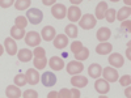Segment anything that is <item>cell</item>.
<instances>
[{
  "label": "cell",
  "mask_w": 131,
  "mask_h": 98,
  "mask_svg": "<svg viewBox=\"0 0 131 98\" xmlns=\"http://www.w3.org/2000/svg\"><path fill=\"white\" fill-rule=\"evenodd\" d=\"M4 47H5L7 54H8L9 56H13V55H16V54H17V45H16V42H15L13 38H10V37L5 38Z\"/></svg>",
  "instance_id": "cell-12"
},
{
  "label": "cell",
  "mask_w": 131,
  "mask_h": 98,
  "mask_svg": "<svg viewBox=\"0 0 131 98\" xmlns=\"http://www.w3.org/2000/svg\"><path fill=\"white\" fill-rule=\"evenodd\" d=\"M115 15L117 13H115V9L114 8H107L104 18H106L107 22H114V21H115Z\"/></svg>",
  "instance_id": "cell-31"
},
{
  "label": "cell",
  "mask_w": 131,
  "mask_h": 98,
  "mask_svg": "<svg viewBox=\"0 0 131 98\" xmlns=\"http://www.w3.org/2000/svg\"><path fill=\"white\" fill-rule=\"evenodd\" d=\"M97 39L100 41V42H106L109 38L112 37V31L109 28H100L97 31V34H96Z\"/></svg>",
  "instance_id": "cell-21"
},
{
  "label": "cell",
  "mask_w": 131,
  "mask_h": 98,
  "mask_svg": "<svg viewBox=\"0 0 131 98\" xmlns=\"http://www.w3.org/2000/svg\"><path fill=\"white\" fill-rule=\"evenodd\" d=\"M83 48H84V46H83V43H81L80 41H75V42L71 43V51H72L73 54L81 51Z\"/></svg>",
  "instance_id": "cell-32"
},
{
  "label": "cell",
  "mask_w": 131,
  "mask_h": 98,
  "mask_svg": "<svg viewBox=\"0 0 131 98\" xmlns=\"http://www.w3.org/2000/svg\"><path fill=\"white\" fill-rule=\"evenodd\" d=\"M67 17L70 21L75 24L76 21H79L80 17H81V9L78 7V5H71L68 9H67Z\"/></svg>",
  "instance_id": "cell-9"
},
{
  "label": "cell",
  "mask_w": 131,
  "mask_h": 98,
  "mask_svg": "<svg viewBox=\"0 0 131 98\" xmlns=\"http://www.w3.org/2000/svg\"><path fill=\"white\" fill-rule=\"evenodd\" d=\"M70 2H71L72 5H78V4H80L83 2V0H70Z\"/></svg>",
  "instance_id": "cell-42"
},
{
  "label": "cell",
  "mask_w": 131,
  "mask_h": 98,
  "mask_svg": "<svg viewBox=\"0 0 131 98\" xmlns=\"http://www.w3.org/2000/svg\"><path fill=\"white\" fill-rule=\"evenodd\" d=\"M125 2V4L127 5V7H130V4H131V0H123Z\"/></svg>",
  "instance_id": "cell-44"
},
{
  "label": "cell",
  "mask_w": 131,
  "mask_h": 98,
  "mask_svg": "<svg viewBox=\"0 0 131 98\" xmlns=\"http://www.w3.org/2000/svg\"><path fill=\"white\" fill-rule=\"evenodd\" d=\"M104 76V79L107 81V82H115L118 79H119V76H118V72H117V68L114 67H106L105 69H102V73Z\"/></svg>",
  "instance_id": "cell-5"
},
{
  "label": "cell",
  "mask_w": 131,
  "mask_h": 98,
  "mask_svg": "<svg viewBox=\"0 0 131 98\" xmlns=\"http://www.w3.org/2000/svg\"><path fill=\"white\" fill-rule=\"evenodd\" d=\"M71 84L75 88H85L88 85V79L84 77V76H80V75H73L71 79Z\"/></svg>",
  "instance_id": "cell-17"
},
{
  "label": "cell",
  "mask_w": 131,
  "mask_h": 98,
  "mask_svg": "<svg viewBox=\"0 0 131 98\" xmlns=\"http://www.w3.org/2000/svg\"><path fill=\"white\" fill-rule=\"evenodd\" d=\"M45 55H46L45 48H42V47H39V46H37V47L34 48V51H33V56H34V58H43Z\"/></svg>",
  "instance_id": "cell-33"
},
{
  "label": "cell",
  "mask_w": 131,
  "mask_h": 98,
  "mask_svg": "<svg viewBox=\"0 0 131 98\" xmlns=\"http://www.w3.org/2000/svg\"><path fill=\"white\" fill-rule=\"evenodd\" d=\"M31 56H33V52L28 48H21L20 51H17V58L20 62L23 63H28L31 60Z\"/></svg>",
  "instance_id": "cell-22"
},
{
  "label": "cell",
  "mask_w": 131,
  "mask_h": 98,
  "mask_svg": "<svg viewBox=\"0 0 131 98\" xmlns=\"http://www.w3.org/2000/svg\"><path fill=\"white\" fill-rule=\"evenodd\" d=\"M88 58H89V50L86 48V47H84L81 51L75 54V59L79 60V62H84V60H86Z\"/></svg>",
  "instance_id": "cell-26"
},
{
  "label": "cell",
  "mask_w": 131,
  "mask_h": 98,
  "mask_svg": "<svg viewBox=\"0 0 131 98\" xmlns=\"http://www.w3.org/2000/svg\"><path fill=\"white\" fill-rule=\"evenodd\" d=\"M66 69H67V73H70V75L73 76V75L81 73L83 69H84V65H83V63H80L79 60H72V62H70V63L67 64Z\"/></svg>",
  "instance_id": "cell-6"
},
{
  "label": "cell",
  "mask_w": 131,
  "mask_h": 98,
  "mask_svg": "<svg viewBox=\"0 0 131 98\" xmlns=\"http://www.w3.org/2000/svg\"><path fill=\"white\" fill-rule=\"evenodd\" d=\"M42 3H43V5H47V7H52L54 4L57 3V0H42Z\"/></svg>",
  "instance_id": "cell-40"
},
{
  "label": "cell",
  "mask_w": 131,
  "mask_h": 98,
  "mask_svg": "<svg viewBox=\"0 0 131 98\" xmlns=\"http://www.w3.org/2000/svg\"><path fill=\"white\" fill-rule=\"evenodd\" d=\"M130 16H131V8L127 7V5H125L123 8L118 9V12H117V15H115V18H117L118 21H125V20H127Z\"/></svg>",
  "instance_id": "cell-23"
},
{
  "label": "cell",
  "mask_w": 131,
  "mask_h": 98,
  "mask_svg": "<svg viewBox=\"0 0 131 98\" xmlns=\"http://www.w3.org/2000/svg\"><path fill=\"white\" fill-rule=\"evenodd\" d=\"M109 63H110V65L114 68H121L125 64V59L121 54L113 52V54H110V56H109Z\"/></svg>",
  "instance_id": "cell-10"
},
{
  "label": "cell",
  "mask_w": 131,
  "mask_h": 98,
  "mask_svg": "<svg viewBox=\"0 0 131 98\" xmlns=\"http://www.w3.org/2000/svg\"><path fill=\"white\" fill-rule=\"evenodd\" d=\"M33 64H34L36 69H43L47 65V59L45 56H43V58H34Z\"/></svg>",
  "instance_id": "cell-28"
},
{
  "label": "cell",
  "mask_w": 131,
  "mask_h": 98,
  "mask_svg": "<svg viewBox=\"0 0 131 98\" xmlns=\"http://www.w3.org/2000/svg\"><path fill=\"white\" fill-rule=\"evenodd\" d=\"M71 98H80V92H79V88H75L71 90Z\"/></svg>",
  "instance_id": "cell-38"
},
{
  "label": "cell",
  "mask_w": 131,
  "mask_h": 98,
  "mask_svg": "<svg viewBox=\"0 0 131 98\" xmlns=\"http://www.w3.org/2000/svg\"><path fill=\"white\" fill-rule=\"evenodd\" d=\"M58 97H60V98H71V90L63 88V89L58 93Z\"/></svg>",
  "instance_id": "cell-36"
},
{
  "label": "cell",
  "mask_w": 131,
  "mask_h": 98,
  "mask_svg": "<svg viewBox=\"0 0 131 98\" xmlns=\"http://www.w3.org/2000/svg\"><path fill=\"white\" fill-rule=\"evenodd\" d=\"M52 43H54V47H55V48L62 50L64 47H67V45H68V37L64 35V34H58V35H55V38L52 39Z\"/></svg>",
  "instance_id": "cell-14"
},
{
  "label": "cell",
  "mask_w": 131,
  "mask_h": 98,
  "mask_svg": "<svg viewBox=\"0 0 131 98\" xmlns=\"http://www.w3.org/2000/svg\"><path fill=\"white\" fill-rule=\"evenodd\" d=\"M51 15L57 20H63L66 16H67V8H66L64 4L55 3L52 5V8H51Z\"/></svg>",
  "instance_id": "cell-4"
},
{
  "label": "cell",
  "mask_w": 131,
  "mask_h": 98,
  "mask_svg": "<svg viewBox=\"0 0 131 98\" xmlns=\"http://www.w3.org/2000/svg\"><path fill=\"white\" fill-rule=\"evenodd\" d=\"M25 43L30 47H37L41 43V34L37 31H29L25 34Z\"/></svg>",
  "instance_id": "cell-3"
},
{
  "label": "cell",
  "mask_w": 131,
  "mask_h": 98,
  "mask_svg": "<svg viewBox=\"0 0 131 98\" xmlns=\"http://www.w3.org/2000/svg\"><path fill=\"white\" fill-rule=\"evenodd\" d=\"M96 24H97V18H96L93 15H91V13H85V15L81 16L80 20H79V25H80V28L84 29V30H91V29H93V28L96 26Z\"/></svg>",
  "instance_id": "cell-1"
},
{
  "label": "cell",
  "mask_w": 131,
  "mask_h": 98,
  "mask_svg": "<svg viewBox=\"0 0 131 98\" xmlns=\"http://www.w3.org/2000/svg\"><path fill=\"white\" fill-rule=\"evenodd\" d=\"M112 51H113V45L109 43L107 41L98 43L97 47H96V52L98 54V55H107V54H110Z\"/></svg>",
  "instance_id": "cell-15"
},
{
  "label": "cell",
  "mask_w": 131,
  "mask_h": 98,
  "mask_svg": "<svg viewBox=\"0 0 131 98\" xmlns=\"http://www.w3.org/2000/svg\"><path fill=\"white\" fill-rule=\"evenodd\" d=\"M107 3L106 2H100L96 7V10H94V15H96V18L97 20H102L105 17V13L107 10Z\"/></svg>",
  "instance_id": "cell-20"
},
{
  "label": "cell",
  "mask_w": 131,
  "mask_h": 98,
  "mask_svg": "<svg viewBox=\"0 0 131 98\" xmlns=\"http://www.w3.org/2000/svg\"><path fill=\"white\" fill-rule=\"evenodd\" d=\"M15 4V0H0V7L2 8H9Z\"/></svg>",
  "instance_id": "cell-37"
},
{
  "label": "cell",
  "mask_w": 131,
  "mask_h": 98,
  "mask_svg": "<svg viewBox=\"0 0 131 98\" xmlns=\"http://www.w3.org/2000/svg\"><path fill=\"white\" fill-rule=\"evenodd\" d=\"M55 97H58V93L57 92H51V93L47 94V98H55Z\"/></svg>",
  "instance_id": "cell-41"
},
{
  "label": "cell",
  "mask_w": 131,
  "mask_h": 98,
  "mask_svg": "<svg viewBox=\"0 0 131 98\" xmlns=\"http://www.w3.org/2000/svg\"><path fill=\"white\" fill-rule=\"evenodd\" d=\"M3 52H4V48H3V46H2V45H0V56L3 55Z\"/></svg>",
  "instance_id": "cell-45"
},
{
  "label": "cell",
  "mask_w": 131,
  "mask_h": 98,
  "mask_svg": "<svg viewBox=\"0 0 131 98\" xmlns=\"http://www.w3.org/2000/svg\"><path fill=\"white\" fill-rule=\"evenodd\" d=\"M119 84H121L122 86H130V84H131V76L130 75L122 76V77L119 79Z\"/></svg>",
  "instance_id": "cell-34"
},
{
  "label": "cell",
  "mask_w": 131,
  "mask_h": 98,
  "mask_svg": "<svg viewBox=\"0 0 131 98\" xmlns=\"http://www.w3.org/2000/svg\"><path fill=\"white\" fill-rule=\"evenodd\" d=\"M125 94H126V97H130V88H128V86H127V89H126Z\"/></svg>",
  "instance_id": "cell-43"
},
{
  "label": "cell",
  "mask_w": 131,
  "mask_h": 98,
  "mask_svg": "<svg viewBox=\"0 0 131 98\" xmlns=\"http://www.w3.org/2000/svg\"><path fill=\"white\" fill-rule=\"evenodd\" d=\"M110 2H113V3H117V2H119V0H110Z\"/></svg>",
  "instance_id": "cell-46"
},
{
  "label": "cell",
  "mask_w": 131,
  "mask_h": 98,
  "mask_svg": "<svg viewBox=\"0 0 131 98\" xmlns=\"http://www.w3.org/2000/svg\"><path fill=\"white\" fill-rule=\"evenodd\" d=\"M5 95L8 98H20L21 95H23V93H21V90H20V86L9 85V86H7V89H5Z\"/></svg>",
  "instance_id": "cell-18"
},
{
  "label": "cell",
  "mask_w": 131,
  "mask_h": 98,
  "mask_svg": "<svg viewBox=\"0 0 131 98\" xmlns=\"http://www.w3.org/2000/svg\"><path fill=\"white\" fill-rule=\"evenodd\" d=\"M28 24H29V21H28V18L24 17V16H17L16 20H15V25H16L17 28H21V29H25Z\"/></svg>",
  "instance_id": "cell-29"
},
{
  "label": "cell",
  "mask_w": 131,
  "mask_h": 98,
  "mask_svg": "<svg viewBox=\"0 0 131 98\" xmlns=\"http://www.w3.org/2000/svg\"><path fill=\"white\" fill-rule=\"evenodd\" d=\"M26 18L29 20L30 24L38 25L43 20V13H42V10H39L38 8H30L29 10H26Z\"/></svg>",
  "instance_id": "cell-2"
},
{
  "label": "cell",
  "mask_w": 131,
  "mask_h": 98,
  "mask_svg": "<svg viewBox=\"0 0 131 98\" xmlns=\"http://www.w3.org/2000/svg\"><path fill=\"white\" fill-rule=\"evenodd\" d=\"M101 73H102V68H101L100 64L93 63V64H91L88 67V75H89V77H92V79H98L101 76Z\"/></svg>",
  "instance_id": "cell-19"
},
{
  "label": "cell",
  "mask_w": 131,
  "mask_h": 98,
  "mask_svg": "<svg viewBox=\"0 0 131 98\" xmlns=\"http://www.w3.org/2000/svg\"><path fill=\"white\" fill-rule=\"evenodd\" d=\"M13 82H15L17 86H24V85H26V84H28V81H26V76L23 75V73L16 75V76H15V79H13Z\"/></svg>",
  "instance_id": "cell-30"
},
{
  "label": "cell",
  "mask_w": 131,
  "mask_h": 98,
  "mask_svg": "<svg viewBox=\"0 0 131 98\" xmlns=\"http://www.w3.org/2000/svg\"><path fill=\"white\" fill-rule=\"evenodd\" d=\"M10 37L13 39H23L25 37V30L21 29V28H17L16 25L10 28Z\"/></svg>",
  "instance_id": "cell-24"
},
{
  "label": "cell",
  "mask_w": 131,
  "mask_h": 98,
  "mask_svg": "<svg viewBox=\"0 0 131 98\" xmlns=\"http://www.w3.org/2000/svg\"><path fill=\"white\" fill-rule=\"evenodd\" d=\"M47 63L52 71H62L64 68V60L59 56H51Z\"/></svg>",
  "instance_id": "cell-16"
},
{
  "label": "cell",
  "mask_w": 131,
  "mask_h": 98,
  "mask_svg": "<svg viewBox=\"0 0 131 98\" xmlns=\"http://www.w3.org/2000/svg\"><path fill=\"white\" fill-rule=\"evenodd\" d=\"M25 76H26V81H28V84H31V85H37V84L39 82V80H41V76H39V73H38L37 69H31V68H29V69L26 71Z\"/></svg>",
  "instance_id": "cell-13"
},
{
  "label": "cell",
  "mask_w": 131,
  "mask_h": 98,
  "mask_svg": "<svg viewBox=\"0 0 131 98\" xmlns=\"http://www.w3.org/2000/svg\"><path fill=\"white\" fill-rule=\"evenodd\" d=\"M94 89L100 94H106L110 90V84H109L105 79H97L94 82Z\"/></svg>",
  "instance_id": "cell-7"
},
{
  "label": "cell",
  "mask_w": 131,
  "mask_h": 98,
  "mask_svg": "<svg viewBox=\"0 0 131 98\" xmlns=\"http://www.w3.org/2000/svg\"><path fill=\"white\" fill-rule=\"evenodd\" d=\"M122 28H126V29H127V31H131V22H130L128 20L122 21Z\"/></svg>",
  "instance_id": "cell-39"
},
{
  "label": "cell",
  "mask_w": 131,
  "mask_h": 98,
  "mask_svg": "<svg viewBox=\"0 0 131 98\" xmlns=\"http://www.w3.org/2000/svg\"><path fill=\"white\" fill-rule=\"evenodd\" d=\"M39 81L45 86L50 88V86H54L57 84V76H55V73H52V72H45V73H42Z\"/></svg>",
  "instance_id": "cell-8"
},
{
  "label": "cell",
  "mask_w": 131,
  "mask_h": 98,
  "mask_svg": "<svg viewBox=\"0 0 131 98\" xmlns=\"http://www.w3.org/2000/svg\"><path fill=\"white\" fill-rule=\"evenodd\" d=\"M30 0H16L15 2V8L17 10H25L30 7Z\"/></svg>",
  "instance_id": "cell-27"
},
{
  "label": "cell",
  "mask_w": 131,
  "mask_h": 98,
  "mask_svg": "<svg viewBox=\"0 0 131 98\" xmlns=\"http://www.w3.org/2000/svg\"><path fill=\"white\" fill-rule=\"evenodd\" d=\"M55 35H57V30L52 26H45L41 30V37L46 42H51L54 38H55Z\"/></svg>",
  "instance_id": "cell-11"
},
{
  "label": "cell",
  "mask_w": 131,
  "mask_h": 98,
  "mask_svg": "<svg viewBox=\"0 0 131 98\" xmlns=\"http://www.w3.org/2000/svg\"><path fill=\"white\" fill-rule=\"evenodd\" d=\"M23 97H24V98H37V97H38V93H37L36 90L29 89V90H25V92L23 93Z\"/></svg>",
  "instance_id": "cell-35"
},
{
  "label": "cell",
  "mask_w": 131,
  "mask_h": 98,
  "mask_svg": "<svg viewBox=\"0 0 131 98\" xmlns=\"http://www.w3.org/2000/svg\"><path fill=\"white\" fill-rule=\"evenodd\" d=\"M64 31H66V35L67 37H70V38H76L78 37V26H76L73 22L72 24H68L67 26H66V29H64Z\"/></svg>",
  "instance_id": "cell-25"
}]
</instances>
